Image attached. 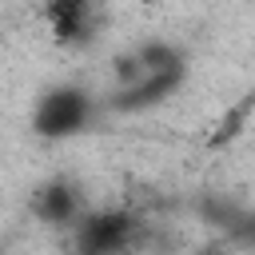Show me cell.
<instances>
[{
  "label": "cell",
  "mask_w": 255,
  "mask_h": 255,
  "mask_svg": "<svg viewBox=\"0 0 255 255\" xmlns=\"http://www.w3.org/2000/svg\"><path fill=\"white\" fill-rule=\"evenodd\" d=\"M108 0H48V28L60 44H88L104 24Z\"/></svg>",
  "instance_id": "3"
},
{
  "label": "cell",
  "mask_w": 255,
  "mask_h": 255,
  "mask_svg": "<svg viewBox=\"0 0 255 255\" xmlns=\"http://www.w3.org/2000/svg\"><path fill=\"white\" fill-rule=\"evenodd\" d=\"M32 211L44 223H76L80 219V191L72 183L56 179V183H48L32 195Z\"/></svg>",
  "instance_id": "5"
},
{
  "label": "cell",
  "mask_w": 255,
  "mask_h": 255,
  "mask_svg": "<svg viewBox=\"0 0 255 255\" xmlns=\"http://www.w3.org/2000/svg\"><path fill=\"white\" fill-rule=\"evenodd\" d=\"M139 235H143V223L131 211H92L76 223V247L88 255L128 251Z\"/></svg>",
  "instance_id": "2"
},
{
  "label": "cell",
  "mask_w": 255,
  "mask_h": 255,
  "mask_svg": "<svg viewBox=\"0 0 255 255\" xmlns=\"http://www.w3.org/2000/svg\"><path fill=\"white\" fill-rule=\"evenodd\" d=\"M92 112H96V104H92V96L84 88L60 84V88H52V92L40 96V104L32 112V131L40 139H68V135H76V131L88 128Z\"/></svg>",
  "instance_id": "1"
},
{
  "label": "cell",
  "mask_w": 255,
  "mask_h": 255,
  "mask_svg": "<svg viewBox=\"0 0 255 255\" xmlns=\"http://www.w3.org/2000/svg\"><path fill=\"white\" fill-rule=\"evenodd\" d=\"M183 76H187V68H183V64L155 68V72L139 76L135 84H124V88H116L108 104H112L116 112H143V108H155L159 100H167V96H171V92L183 84Z\"/></svg>",
  "instance_id": "4"
}]
</instances>
